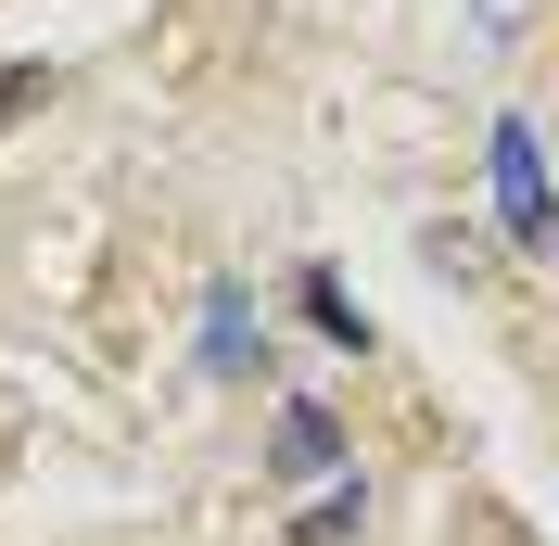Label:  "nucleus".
<instances>
[{"label": "nucleus", "mask_w": 559, "mask_h": 546, "mask_svg": "<svg viewBox=\"0 0 559 546\" xmlns=\"http://www.w3.org/2000/svg\"><path fill=\"white\" fill-rule=\"evenodd\" d=\"M267 471H280V483H331V471H344V419L318 407V394H293V407H280V444H267Z\"/></svg>", "instance_id": "nucleus-2"}, {"label": "nucleus", "mask_w": 559, "mask_h": 546, "mask_svg": "<svg viewBox=\"0 0 559 546\" xmlns=\"http://www.w3.org/2000/svg\"><path fill=\"white\" fill-rule=\"evenodd\" d=\"M484 166H496V204H509V241H522V254H559V178H547V140H534L522 115H496Z\"/></svg>", "instance_id": "nucleus-1"}, {"label": "nucleus", "mask_w": 559, "mask_h": 546, "mask_svg": "<svg viewBox=\"0 0 559 546\" xmlns=\"http://www.w3.org/2000/svg\"><path fill=\"white\" fill-rule=\"evenodd\" d=\"M293 546H356V496H331V509H306V534Z\"/></svg>", "instance_id": "nucleus-6"}, {"label": "nucleus", "mask_w": 559, "mask_h": 546, "mask_svg": "<svg viewBox=\"0 0 559 546\" xmlns=\"http://www.w3.org/2000/svg\"><path fill=\"white\" fill-rule=\"evenodd\" d=\"M254 356H267V331H254L242 280H216V293H204V369H216V381H242Z\"/></svg>", "instance_id": "nucleus-3"}, {"label": "nucleus", "mask_w": 559, "mask_h": 546, "mask_svg": "<svg viewBox=\"0 0 559 546\" xmlns=\"http://www.w3.org/2000/svg\"><path fill=\"white\" fill-rule=\"evenodd\" d=\"M306 318H318L331 343H356V356H369V306H356V293H344L331 268H306Z\"/></svg>", "instance_id": "nucleus-4"}, {"label": "nucleus", "mask_w": 559, "mask_h": 546, "mask_svg": "<svg viewBox=\"0 0 559 546\" xmlns=\"http://www.w3.org/2000/svg\"><path fill=\"white\" fill-rule=\"evenodd\" d=\"M38 103H51V64H13V76H0V128H13V115H38Z\"/></svg>", "instance_id": "nucleus-5"}]
</instances>
